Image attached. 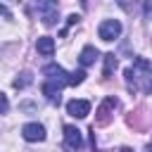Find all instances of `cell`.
<instances>
[{
	"label": "cell",
	"instance_id": "2e32d148",
	"mask_svg": "<svg viewBox=\"0 0 152 152\" xmlns=\"http://www.w3.org/2000/svg\"><path fill=\"white\" fill-rule=\"evenodd\" d=\"M121 152H133V150L131 147H121Z\"/></svg>",
	"mask_w": 152,
	"mask_h": 152
},
{
	"label": "cell",
	"instance_id": "6da1fadb",
	"mask_svg": "<svg viewBox=\"0 0 152 152\" xmlns=\"http://www.w3.org/2000/svg\"><path fill=\"white\" fill-rule=\"evenodd\" d=\"M126 86L133 93H152V64L145 57H135L133 66L126 69Z\"/></svg>",
	"mask_w": 152,
	"mask_h": 152
},
{
	"label": "cell",
	"instance_id": "ba28073f",
	"mask_svg": "<svg viewBox=\"0 0 152 152\" xmlns=\"http://www.w3.org/2000/svg\"><path fill=\"white\" fill-rule=\"evenodd\" d=\"M116 104H119L116 97H107V100L100 104V109H97V124H100V126H104V124L109 121V112H112Z\"/></svg>",
	"mask_w": 152,
	"mask_h": 152
},
{
	"label": "cell",
	"instance_id": "9a60e30c",
	"mask_svg": "<svg viewBox=\"0 0 152 152\" xmlns=\"http://www.w3.org/2000/svg\"><path fill=\"white\" fill-rule=\"evenodd\" d=\"M7 107H10V102H7V95H2V114L7 112Z\"/></svg>",
	"mask_w": 152,
	"mask_h": 152
},
{
	"label": "cell",
	"instance_id": "5bb4252c",
	"mask_svg": "<svg viewBox=\"0 0 152 152\" xmlns=\"http://www.w3.org/2000/svg\"><path fill=\"white\" fill-rule=\"evenodd\" d=\"M31 83V74H21V78H14V88H26Z\"/></svg>",
	"mask_w": 152,
	"mask_h": 152
},
{
	"label": "cell",
	"instance_id": "8992f818",
	"mask_svg": "<svg viewBox=\"0 0 152 152\" xmlns=\"http://www.w3.org/2000/svg\"><path fill=\"white\" fill-rule=\"evenodd\" d=\"M64 142H66V147L69 150H81L83 147V135H81V131L76 128V126H64Z\"/></svg>",
	"mask_w": 152,
	"mask_h": 152
},
{
	"label": "cell",
	"instance_id": "e0dca14e",
	"mask_svg": "<svg viewBox=\"0 0 152 152\" xmlns=\"http://www.w3.org/2000/svg\"><path fill=\"white\" fill-rule=\"evenodd\" d=\"M145 152H152V145H147V150H145Z\"/></svg>",
	"mask_w": 152,
	"mask_h": 152
},
{
	"label": "cell",
	"instance_id": "277c9868",
	"mask_svg": "<svg viewBox=\"0 0 152 152\" xmlns=\"http://www.w3.org/2000/svg\"><path fill=\"white\" fill-rule=\"evenodd\" d=\"M66 114L69 116H74V119H83V116H88L90 114V102L88 100H69L66 102Z\"/></svg>",
	"mask_w": 152,
	"mask_h": 152
},
{
	"label": "cell",
	"instance_id": "3957f363",
	"mask_svg": "<svg viewBox=\"0 0 152 152\" xmlns=\"http://www.w3.org/2000/svg\"><path fill=\"white\" fill-rule=\"evenodd\" d=\"M43 74L48 76V81H50V83H55V86H59V88L69 86V78H71V74H66L59 64H48V66L43 69Z\"/></svg>",
	"mask_w": 152,
	"mask_h": 152
},
{
	"label": "cell",
	"instance_id": "52a82bcc",
	"mask_svg": "<svg viewBox=\"0 0 152 152\" xmlns=\"http://www.w3.org/2000/svg\"><path fill=\"white\" fill-rule=\"evenodd\" d=\"M38 12L45 26H52L57 21V5L55 2H38Z\"/></svg>",
	"mask_w": 152,
	"mask_h": 152
},
{
	"label": "cell",
	"instance_id": "9c48e42d",
	"mask_svg": "<svg viewBox=\"0 0 152 152\" xmlns=\"http://www.w3.org/2000/svg\"><path fill=\"white\" fill-rule=\"evenodd\" d=\"M97 57H100V52H97L93 45H86V48L81 50V55H78V62H81V66H90V64H95Z\"/></svg>",
	"mask_w": 152,
	"mask_h": 152
},
{
	"label": "cell",
	"instance_id": "4fadbf2b",
	"mask_svg": "<svg viewBox=\"0 0 152 152\" xmlns=\"http://www.w3.org/2000/svg\"><path fill=\"white\" fill-rule=\"evenodd\" d=\"M83 81H86V71H83V69H78V71H74V74H71L69 86H81Z\"/></svg>",
	"mask_w": 152,
	"mask_h": 152
},
{
	"label": "cell",
	"instance_id": "8fae6325",
	"mask_svg": "<svg viewBox=\"0 0 152 152\" xmlns=\"http://www.w3.org/2000/svg\"><path fill=\"white\" fill-rule=\"evenodd\" d=\"M59 93H62V88H59V86H55V83H50V81H45V83H43V95H45L50 102L59 104Z\"/></svg>",
	"mask_w": 152,
	"mask_h": 152
},
{
	"label": "cell",
	"instance_id": "5b68a950",
	"mask_svg": "<svg viewBox=\"0 0 152 152\" xmlns=\"http://www.w3.org/2000/svg\"><path fill=\"white\" fill-rule=\"evenodd\" d=\"M21 135H24V140H28V142H43V140H45V128H43L40 124L31 121V124H24Z\"/></svg>",
	"mask_w": 152,
	"mask_h": 152
},
{
	"label": "cell",
	"instance_id": "30bf717a",
	"mask_svg": "<svg viewBox=\"0 0 152 152\" xmlns=\"http://www.w3.org/2000/svg\"><path fill=\"white\" fill-rule=\"evenodd\" d=\"M36 48H38V52H40V55L50 57V55L55 52V40H52L50 36H40V38H38V43H36Z\"/></svg>",
	"mask_w": 152,
	"mask_h": 152
},
{
	"label": "cell",
	"instance_id": "7c38bea8",
	"mask_svg": "<svg viewBox=\"0 0 152 152\" xmlns=\"http://www.w3.org/2000/svg\"><path fill=\"white\" fill-rule=\"evenodd\" d=\"M114 69H116V57L109 52V55H104V71H102V76H104V78H109Z\"/></svg>",
	"mask_w": 152,
	"mask_h": 152
},
{
	"label": "cell",
	"instance_id": "7a4b0ae2",
	"mask_svg": "<svg viewBox=\"0 0 152 152\" xmlns=\"http://www.w3.org/2000/svg\"><path fill=\"white\" fill-rule=\"evenodd\" d=\"M97 36L102 38V40H114V38H119L121 36V21L119 19H104L100 26H97Z\"/></svg>",
	"mask_w": 152,
	"mask_h": 152
}]
</instances>
